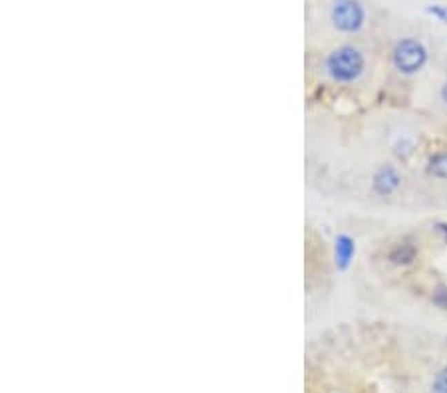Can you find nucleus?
Segmentation results:
<instances>
[{"instance_id":"11","label":"nucleus","mask_w":447,"mask_h":393,"mask_svg":"<svg viewBox=\"0 0 447 393\" xmlns=\"http://www.w3.org/2000/svg\"><path fill=\"white\" fill-rule=\"evenodd\" d=\"M439 230H441V232L446 234V241H447V225H439Z\"/></svg>"},{"instance_id":"1","label":"nucleus","mask_w":447,"mask_h":393,"mask_svg":"<svg viewBox=\"0 0 447 393\" xmlns=\"http://www.w3.org/2000/svg\"><path fill=\"white\" fill-rule=\"evenodd\" d=\"M366 56L362 50L352 44H342L330 50L322 60V74L334 85H352L360 82L366 74Z\"/></svg>"},{"instance_id":"4","label":"nucleus","mask_w":447,"mask_h":393,"mask_svg":"<svg viewBox=\"0 0 447 393\" xmlns=\"http://www.w3.org/2000/svg\"><path fill=\"white\" fill-rule=\"evenodd\" d=\"M404 187V173L394 163H380L370 175V191L374 196L390 199L396 196Z\"/></svg>"},{"instance_id":"6","label":"nucleus","mask_w":447,"mask_h":393,"mask_svg":"<svg viewBox=\"0 0 447 393\" xmlns=\"http://www.w3.org/2000/svg\"><path fill=\"white\" fill-rule=\"evenodd\" d=\"M428 173L435 179H447V151H439L430 157L428 163Z\"/></svg>"},{"instance_id":"10","label":"nucleus","mask_w":447,"mask_h":393,"mask_svg":"<svg viewBox=\"0 0 447 393\" xmlns=\"http://www.w3.org/2000/svg\"><path fill=\"white\" fill-rule=\"evenodd\" d=\"M439 98H441V101L447 105V82L441 85V90H439Z\"/></svg>"},{"instance_id":"3","label":"nucleus","mask_w":447,"mask_h":393,"mask_svg":"<svg viewBox=\"0 0 447 393\" xmlns=\"http://www.w3.org/2000/svg\"><path fill=\"white\" fill-rule=\"evenodd\" d=\"M332 26L342 34H358L366 24V8L360 0H332Z\"/></svg>"},{"instance_id":"7","label":"nucleus","mask_w":447,"mask_h":393,"mask_svg":"<svg viewBox=\"0 0 447 393\" xmlns=\"http://www.w3.org/2000/svg\"><path fill=\"white\" fill-rule=\"evenodd\" d=\"M430 393H447V367L437 372V376L433 377Z\"/></svg>"},{"instance_id":"5","label":"nucleus","mask_w":447,"mask_h":393,"mask_svg":"<svg viewBox=\"0 0 447 393\" xmlns=\"http://www.w3.org/2000/svg\"><path fill=\"white\" fill-rule=\"evenodd\" d=\"M415 259H417V248L410 243H397L388 252V261L396 266H410L414 264Z\"/></svg>"},{"instance_id":"2","label":"nucleus","mask_w":447,"mask_h":393,"mask_svg":"<svg viewBox=\"0 0 447 393\" xmlns=\"http://www.w3.org/2000/svg\"><path fill=\"white\" fill-rule=\"evenodd\" d=\"M430 52L426 44L417 38H401L392 48V66L401 76H415L428 64Z\"/></svg>"},{"instance_id":"9","label":"nucleus","mask_w":447,"mask_h":393,"mask_svg":"<svg viewBox=\"0 0 447 393\" xmlns=\"http://www.w3.org/2000/svg\"><path fill=\"white\" fill-rule=\"evenodd\" d=\"M430 12L437 18H441V20H447V8H444V6H431Z\"/></svg>"},{"instance_id":"8","label":"nucleus","mask_w":447,"mask_h":393,"mask_svg":"<svg viewBox=\"0 0 447 393\" xmlns=\"http://www.w3.org/2000/svg\"><path fill=\"white\" fill-rule=\"evenodd\" d=\"M431 300L439 306V308H444L447 310V286L444 284H439L435 290H433V296H431Z\"/></svg>"}]
</instances>
